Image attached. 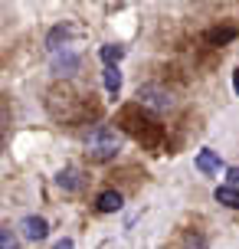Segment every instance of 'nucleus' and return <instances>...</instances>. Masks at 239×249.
Here are the masks:
<instances>
[{
	"label": "nucleus",
	"instance_id": "nucleus-7",
	"mask_svg": "<svg viewBox=\"0 0 239 249\" xmlns=\"http://www.w3.org/2000/svg\"><path fill=\"white\" fill-rule=\"evenodd\" d=\"M216 200H220L223 207H229V210H239V187H233V184L216 187Z\"/></svg>",
	"mask_w": 239,
	"mask_h": 249
},
{
	"label": "nucleus",
	"instance_id": "nucleus-11",
	"mask_svg": "<svg viewBox=\"0 0 239 249\" xmlns=\"http://www.w3.org/2000/svg\"><path fill=\"white\" fill-rule=\"evenodd\" d=\"M105 89H108L112 95L121 92V72H118V66H108V69H105Z\"/></svg>",
	"mask_w": 239,
	"mask_h": 249
},
{
	"label": "nucleus",
	"instance_id": "nucleus-13",
	"mask_svg": "<svg viewBox=\"0 0 239 249\" xmlns=\"http://www.w3.org/2000/svg\"><path fill=\"white\" fill-rule=\"evenodd\" d=\"M10 246H17V236H13L7 226H0V249H10Z\"/></svg>",
	"mask_w": 239,
	"mask_h": 249
},
{
	"label": "nucleus",
	"instance_id": "nucleus-2",
	"mask_svg": "<svg viewBox=\"0 0 239 249\" xmlns=\"http://www.w3.org/2000/svg\"><path fill=\"white\" fill-rule=\"evenodd\" d=\"M141 105H148V108H154V112H167L171 105H174V99H171V92H164V89L157 86H144L138 92Z\"/></svg>",
	"mask_w": 239,
	"mask_h": 249
},
{
	"label": "nucleus",
	"instance_id": "nucleus-12",
	"mask_svg": "<svg viewBox=\"0 0 239 249\" xmlns=\"http://www.w3.org/2000/svg\"><path fill=\"white\" fill-rule=\"evenodd\" d=\"M69 36H72L69 26H56V30L50 33V39H46V46H50V50H59V43H66Z\"/></svg>",
	"mask_w": 239,
	"mask_h": 249
},
{
	"label": "nucleus",
	"instance_id": "nucleus-5",
	"mask_svg": "<svg viewBox=\"0 0 239 249\" xmlns=\"http://www.w3.org/2000/svg\"><path fill=\"white\" fill-rule=\"evenodd\" d=\"M197 171H200V174H216V171H220V154L210 151V148H203L200 154H197Z\"/></svg>",
	"mask_w": 239,
	"mask_h": 249
},
{
	"label": "nucleus",
	"instance_id": "nucleus-14",
	"mask_svg": "<svg viewBox=\"0 0 239 249\" xmlns=\"http://www.w3.org/2000/svg\"><path fill=\"white\" fill-rule=\"evenodd\" d=\"M226 180L233 187H239V167H229V171H226Z\"/></svg>",
	"mask_w": 239,
	"mask_h": 249
},
{
	"label": "nucleus",
	"instance_id": "nucleus-3",
	"mask_svg": "<svg viewBox=\"0 0 239 249\" xmlns=\"http://www.w3.org/2000/svg\"><path fill=\"white\" fill-rule=\"evenodd\" d=\"M52 72H59V75H72L79 72V56L76 53H69V50H52Z\"/></svg>",
	"mask_w": 239,
	"mask_h": 249
},
{
	"label": "nucleus",
	"instance_id": "nucleus-15",
	"mask_svg": "<svg viewBox=\"0 0 239 249\" xmlns=\"http://www.w3.org/2000/svg\"><path fill=\"white\" fill-rule=\"evenodd\" d=\"M233 89H236V95H239V69L233 72Z\"/></svg>",
	"mask_w": 239,
	"mask_h": 249
},
{
	"label": "nucleus",
	"instance_id": "nucleus-6",
	"mask_svg": "<svg viewBox=\"0 0 239 249\" xmlns=\"http://www.w3.org/2000/svg\"><path fill=\"white\" fill-rule=\"evenodd\" d=\"M95 203H99L102 213H115V210H121V203H125V200H121V194H118V190H105V194H99V200H95Z\"/></svg>",
	"mask_w": 239,
	"mask_h": 249
},
{
	"label": "nucleus",
	"instance_id": "nucleus-9",
	"mask_svg": "<svg viewBox=\"0 0 239 249\" xmlns=\"http://www.w3.org/2000/svg\"><path fill=\"white\" fill-rule=\"evenodd\" d=\"M59 187H66V190H79L82 187V180H79V171L76 167H66V171H59Z\"/></svg>",
	"mask_w": 239,
	"mask_h": 249
},
{
	"label": "nucleus",
	"instance_id": "nucleus-4",
	"mask_svg": "<svg viewBox=\"0 0 239 249\" xmlns=\"http://www.w3.org/2000/svg\"><path fill=\"white\" fill-rule=\"evenodd\" d=\"M20 230H23V239H30V243H39V239H46V233H50V226H46L43 216H26L23 223H20Z\"/></svg>",
	"mask_w": 239,
	"mask_h": 249
},
{
	"label": "nucleus",
	"instance_id": "nucleus-8",
	"mask_svg": "<svg viewBox=\"0 0 239 249\" xmlns=\"http://www.w3.org/2000/svg\"><path fill=\"white\" fill-rule=\"evenodd\" d=\"M99 56H102L105 66H118V59L125 56V46H118V43H105V46L99 50Z\"/></svg>",
	"mask_w": 239,
	"mask_h": 249
},
{
	"label": "nucleus",
	"instance_id": "nucleus-1",
	"mask_svg": "<svg viewBox=\"0 0 239 249\" xmlns=\"http://www.w3.org/2000/svg\"><path fill=\"white\" fill-rule=\"evenodd\" d=\"M121 148V135L115 131V128H99L95 135L88 138V154H92V161H112L115 154Z\"/></svg>",
	"mask_w": 239,
	"mask_h": 249
},
{
	"label": "nucleus",
	"instance_id": "nucleus-10",
	"mask_svg": "<svg viewBox=\"0 0 239 249\" xmlns=\"http://www.w3.org/2000/svg\"><path fill=\"white\" fill-rule=\"evenodd\" d=\"M206 39H210V43H216V46H223V43H233V39H236V26H223V30H210V33H206Z\"/></svg>",
	"mask_w": 239,
	"mask_h": 249
}]
</instances>
